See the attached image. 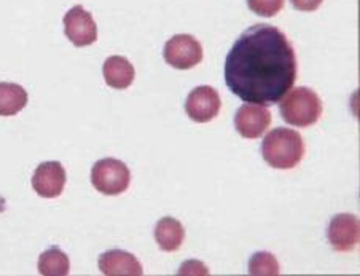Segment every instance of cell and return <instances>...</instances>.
Listing matches in <instances>:
<instances>
[{
    "label": "cell",
    "mask_w": 360,
    "mask_h": 276,
    "mask_svg": "<svg viewBox=\"0 0 360 276\" xmlns=\"http://www.w3.org/2000/svg\"><path fill=\"white\" fill-rule=\"evenodd\" d=\"M70 262L61 249L53 246L39 257V273L44 276H65L69 275Z\"/></svg>",
    "instance_id": "cell-15"
},
{
    "label": "cell",
    "mask_w": 360,
    "mask_h": 276,
    "mask_svg": "<svg viewBox=\"0 0 360 276\" xmlns=\"http://www.w3.org/2000/svg\"><path fill=\"white\" fill-rule=\"evenodd\" d=\"M221 101L212 87H198L188 94L185 111L196 123H207L219 115Z\"/></svg>",
    "instance_id": "cell-7"
},
{
    "label": "cell",
    "mask_w": 360,
    "mask_h": 276,
    "mask_svg": "<svg viewBox=\"0 0 360 276\" xmlns=\"http://www.w3.org/2000/svg\"><path fill=\"white\" fill-rule=\"evenodd\" d=\"M155 239H157L161 251L174 253L182 246L185 239L184 225L172 218L160 219L157 227H155Z\"/></svg>",
    "instance_id": "cell-13"
},
{
    "label": "cell",
    "mask_w": 360,
    "mask_h": 276,
    "mask_svg": "<svg viewBox=\"0 0 360 276\" xmlns=\"http://www.w3.org/2000/svg\"><path fill=\"white\" fill-rule=\"evenodd\" d=\"M359 219L354 214L335 215L328 225V242L335 251L349 253L359 244Z\"/></svg>",
    "instance_id": "cell-8"
},
{
    "label": "cell",
    "mask_w": 360,
    "mask_h": 276,
    "mask_svg": "<svg viewBox=\"0 0 360 276\" xmlns=\"http://www.w3.org/2000/svg\"><path fill=\"white\" fill-rule=\"evenodd\" d=\"M281 115L293 127H311L322 115V101L311 88H293L281 103Z\"/></svg>",
    "instance_id": "cell-3"
},
{
    "label": "cell",
    "mask_w": 360,
    "mask_h": 276,
    "mask_svg": "<svg viewBox=\"0 0 360 276\" xmlns=\"http://www.w3.org/2000/svg\"><path fill=\"white\" fill-rule=\"evenodd\" d=\"M297 80V56L287 35L268 24L243 32L225 61V83L248 104H278Z\"/></svg>",
    "instance_id": "cell-1"
},
{
    "label": "cell",
    "mask_w": 360,
    "mask_h": 276,
    "mask_svg": "<svg viewBox=\"0 0 360 276\" xmlns=\"http://www.w3.org/2000/svg\"><path fill=\"white\" fill-rule=\"evenodd\" d=\"M131 172L123 161L115 158H104L96 161L91 170L93 187L104 195H120L128 190Z\"/></svg>",
    "instance_id": "cell-4"
},
{
    "label": "cell",
    "mask_w": 360,
    "mask_h": 276,
    "mask_svg": "<svg viewBox=\"0 0 360 276\" xmlns=\"http://www.w3.org/2000/svg\"><path fill=\"white\" fill-rule=\"evenodd\" d=\"M177 275H209L207 267L198 261H188L182 263Z\"/></svg>",
    "instance_id": "cell-18"
},
{
    "label": "cell",
    "mask_w": 360,
    "mask_h": 276,
    "mask_svg": "<svg viewBox=\"0 0 360 276\" xmlns=\"http://www.w3.org/2000/svg\"><path fill=\"white\" fill-rule=\"evenodd\" d=\"M269 125H271V113L263 106L245 104L236 112L235 127L245 139H257L263 136Z\"/></svg>",
    "instance_id": "cell-9"
},
{
    "label": "cell",
    "mask_w": 360,
    "mask_h": 276,
    "mask_svg": "<svg viewBox=\"0 0 360 276\" xmlns=\"http://www.w3.org/2000/svg\"><path fill=\"white\" fill-rule=\"evenodd\" d=\"M293 8L300 11H314L322 5L323 0H290Z\"/></svg>",
    "instance_id": "cell-19"
},
{
    "label": "cell",
    "mask_w": 360,
    "mask_h": 276,
    "mask_svg": "<svg viewBox=\"0 0 360 276\" xmlns=\"http://www.w3.org/2000/svg\"><path fill=\"white\" fill-rule=\"evenodd\" d=\"M165 59L174 69L187 70L202 61V46L193 35H174L165 46Z\"/></svg>",
    "instance_id": "cell-5"
},
{
    "label": "cell",
    "mask_w": 360,
    "mask_h": 276,
    "mask_svg": "<svg viewBox=\"0 0 360 276\" xmlns=\"http://www.w3.org/2000/svg\"><path fill=\"white\" fill-rule=\"evenodd\" d=\"M99 270L107 276H141L143 273L141 262L131 253L112 249L99 257Z\"/></svg>",
    "instance_id": "cell-11"
},
{
    "label": "cell",
    "mask_w": 360,
    "mask_h": 276,
    "mask_svg": "<svg viewBox=\"0 0 360 276\" xmlns=\"http://www.w3.org/2000/svg\"><path fill=\"white\" fill-rule=\"evenodd\" d=\"M262 155L263 160L276 170H292L304 155L303 137L293 130L276 128L263 139Z\"/></svg>",
    "instance_id": "cell-2"
},
{
    "label": "cell",
    "mask_w": 360,
    "mask_h": 276,
    "mask_svg": "<svg viewBox=\"0 0 360 276\" xmlns=\"http://www.w3.org/2000/svg\"><path fill=\"white\" fill-rule=\"evenodd\" d=\"M27 104V92L16 83H0V115L11 117Z\"/></svg>",
    "instance_id": "cell-14"
},
{
    "label": "cell",
    "mask_w": 360,
    "mask_h": 276,
    "mask_svg": "<svg viewBox=\"0 0 360 276\" xmlns=\"http://www.w3.org/2000/svg\"><path fill=\"white\" fill-rule=\"evenodd\" d=\"M284 2L285 0H248V5L255 15L273 18L284 8Z\"/></svg>",
    "instance_id": "cell-17"
},
{
    "label": "cell",
    "mask_w": 360,
    "mask_h": 276,
    "mask_svg": "<svg viewBox=\"0 0 360 276\" xmlns=\"http://www.w3.org/2000/svg\"><path fill=\"white\" fill-rule=\"evenodd\" d=\"M105 83L115 89H126L133 85L136 70L128 59L123 56H110L105 59L104 68Z\"/></svg>",
    "instance_id": "cell-12"
},
{
    "label": "cell",
    "mask_w": 360,
    "mask_h": 276,
    "mask_svg": "<svg viewBox=\"0 0 360 276\" xmlns=\"http://www.w3.org/2000/svg\"><path fill=\"white\" fill-rule=\"evenodd\" d=\"M249 273L252 276H278L281 273L279 262L271 253H257L249 261Z\"/></svg>",
    "instance_id": "cell-16"
},
{
    "label": "cell",
    "mask_w": 360,
    "mask_h": 276,
    "mask_svg": "<svg viewBox=\"0 0 360 276\" xmlns=\"http://www.w3.org/2000/svg\"><path fill=\"white\" fill-rule=\"evenodd\" d=\"M64 32L75 46H88L98 40V26L82 5H75L65 13Z\"/></svg>",
    "instance_id": "cell-6"
},
{
    "label": "cell",
    "mask_w": 360,
    "mask_h": 276,
    "mask_svg": "<svg viewBox=\"0 0 360 276\" xmlns=\"http://www.w3.org/2000/svg\"><path fill=\"white\" fill-rule=\"evenodd\" d=\"M65 185V170L59 161H45L39 165L32 176V187L40 196L56 198Z\"/></svg>",
    "instance_id": "cell-10"
}]
</instances>
